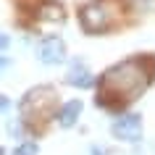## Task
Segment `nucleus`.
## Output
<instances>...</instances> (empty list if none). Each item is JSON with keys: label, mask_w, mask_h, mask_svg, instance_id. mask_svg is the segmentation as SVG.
Here are the masks:
<instances>
[{"label": "nucleus", "mask_w": 155, "mask_h": 155, "mask_svg": "<svg viewBox=\"0 0 155 155\" xmlns=\"http://www.w3.org/2000/svg\"><path fill=\"white\" fill-rule=\"evenodd\" d=\"M155 79V61L150 55L124 58L116 66H110L97 79V105L113 113H121V108L142 95Z\"/></svg>", "instance_id": "nucleus-1"}, {"label": "nucleus", "mask_w": 155, "mask_h": 155, "mask_svg": "<svg viewBox=\"0 0 155 155\" xmlns=\"http://www.w3.org/2000/svg\"><path fill=\"white\" fill-rule=\"evenodd\" d=\"M58 110V92L53 84H34L18 100V118L24 121L26 131H34L40 124L50 121Z\"/></svg>", "instance_id": "nucleus-2"}, {"label": "nucleus", "mask_w": 155, "mask_h": 155, "mask_svg": "<svg viewBox=\"0 0 155 155\" xmlns=\"http://www.w3.org/2000/svg\"><path fill=\"white\" fill-rule=\"evenodd\" d=\"M118 0H90L79 8V24L87 34H108L118 21Z\"/></svg>", "instance_id": "nucleus-3"}, {"label": "nucleus", "mask_w": 155, "mask_h": 155, "mask_svg": "<svg viewBox=\"0 0 155 155\" xmlns=\"http://www.w3.org/2000/svg\"><path fill=\"white\" fill-rule=\"evenodd\" d=\"M142 131H145V124H142L139 113H116L113 121H110L113 139H118L124 145H137L142 139Z\"/></svg>", "instance_id": "nucleus-4"}, {"label": "nucleus", "mask_w": 155, "mask_h": 155, "mask_svg": "<svg viewBox=\"0 0 155 155\" xmlns=\"http://www.w3.org/2000/svg\"><path fill=\"white\" fill-rule=\"evenodd\" d=\"M37 61L42 66H50V68H55V66H63L68 61V48H66V42L58 37V34H48V37H42L37 42Z\"/></svg>", "instance_id": "nucleus-5"}, {"label": "nucleus", "mask_w": 155, "mask_h": 155, "mask_svg": "<svg viewBox=\"0 0 155 155\" xmlns=\"http://www.w3.org/2000/svg\"><path fill=\"white\" fill-rule=\"evenodd\" d=\"M66 84H71L76 90H92L97 79H95V74L87 63H84L82 58H71V63H68V71H66Z\"/></svg>", "instance_id": "nucleus-6"}, {"label": "nucleus", "mask_w": 155, "mask_h": 155, "mask_svg": "<svg viewBox=\"0 0 155 155\" xmlns=\"http://www.w3.org/2000/svg\"><path fill=\"white\" fill-rule=\"evenodd\" d=\"M82 113H84V103L79 97H71V100H63V103L58 105V110H55L53 118H55V124L61 129H71V126L79 124Z\"/></svg>", "instance_id": "nucleus-7"}, {"label": "nucleus", "mask_w": 155, "mask_h": 155, "mask_svg": "<svg viewBox=\"0 0 155 155\" xmlns=\"http://www.w3.org/2000/svg\"><path fill=\"white\" fill-rule=\"evenodd\" d=\"M34 18L45 24H63L66 21V8L58 0H40V5L34 8Z\"/></svg>", "instance_id": "nucleus-8"}, {"label": "nucleus", "mask_w": 155, "mask_h": 155, "mask_svg": "<svg viewBox=\"0 0 155 155\" xmlns=\"http://www.w3.org/2000/svg\"><path fill=\"white\" fill-rule=\"evenodd\" d=\"M40 153V145H37V142H34V139H21V142H18L16 147H13V155H37Z\"/></svg>", "instance_id": "nucleus-9"}, {"label": "nucleus", "mask_w": 155, "mask_h": 155, "mask_svg": "<svg viewBox=\"0 0 155 155\" xmlns=\"http://www.w3.org/2000/svg\"><path fill=\"white\" fill-rule=\"evenodd\" d=\"M11 105H13V103H11V97L0 92V113H8V110H11Z\"/></svg>", "instance_id": "nucleus-10"}, {"label": "nucleus", "mask_w": 155, "mask_h": 155, "mask_svg": "<svg viewBox=\"0 0 155 155\" xmlns=\"http://www.w3.org/2000/svg\"><path fill=\"white\" fill-rule=\"evenodd\" d=\"M13 66V58H8V55H0V74H5Z\"/></svg>", "instance_id": "nucleus-11"}, {"label": "nucleus", "mask_w": 155, "mask_h": 155, "mask_svg": "<svg viewBox=\"0 0 155 155\" xmlns=\"http://www.w3.org/2000/svg\"><path fill=\"white\" fill-rule=\"evenodd\" d=\"M11 48V37L5 32H0V53H3V50H8Z\"/></svg>", "instance_id": "nucleus-12"}, {"label": "nucleus", "mask_w": 155, "mask_h": 155, "mask_svg": "<svg viewBox=\"0 0 155 155\" xmlns=\"http://www.w3.org/2000/svg\"><path fill=\"white\" fill-rule=\"evenodd\" d=\"M90 155H108V153H105V147H100V145H92V147H90Z\"/></svg>", "instance_id": "nucleus-13"}, {"label": "nucleus", "mask_w": 155, "mask_h": 155, "mask_svg": "<svg viewBox=\"0 0 155 155\" xmlns=\"http://www.w3.org/2000/svg\"><path fill=\"white\" fill-rule=\"evenodd\" d=\"M0 155H5V150H3V147H0Z\"/></svg>", "instance_id": "nucleus-14"}]
</instances>
